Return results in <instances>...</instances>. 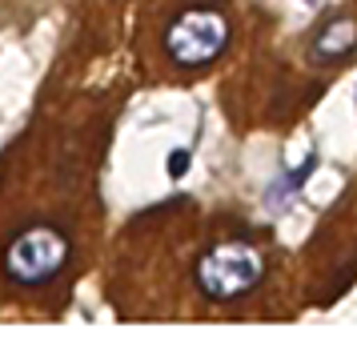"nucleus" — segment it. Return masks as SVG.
<instances>
[{
	"instance_id": "nucleus-6",
	"label": "nucleus",
	"mask_w": 357,
	"mask_h": 349,
	"mask_svg": "<svg viewBox=\"0 0 357 349\" xmlns=\"http://www.w3.org/2000/svg\"><path fill=\"white\" fill-rule=\"evenodd\" d=\"M309 4H317V0H309Z\"/></svg>"
},
{
	"instance_id": "nucleus-3",
	"label": "nucleus",
	"mask_w": 357,
	"mask_h": 349,
	"mask_svg": "<svg viewBox=\"0 0 357 349\" xmlns=\"http://www.w3.org/2000/svg\"><path fill=\"white\" fill-rule=\"evenodd\" d=\"M73 245L56 225H33L8 241L4 249V273L17 285H45L68 265Z\"/></svg>"
},
{
	"instance_id": "nucleus-2",
	"label": "nucleus",
	"mask_w": 357,
	"mask_h": 349,
	"mask_svg": "<svg viewBox=\"0 0 357 349\" xmlns=\"http://www.w3.org/2000/svg\"><path fill=\"white\" fill-rule=\"evenodd\" d=\"M229 16L213 4H193L169 20L165 29V52L177 68H205L229 48Z\"/></svg>"
},
{
	"instance_id": "nucleus-5",
	"label": "nucleus",
	"mask_w": 357,
	"mask_h": 349,
	"mask_svg": "<svg viewBox=\"0 0 357 349\" xmlns=\"http://www.w3.org/2000/svg\"><path fill=\"white\" fill-rule=\"evenodd\" d=\"M185 169H189V149H177V153H169V173L181 177Z\"/></svg>"
},
{
	"instance_id": "nucleus-4",
	"label": "nucleus",
	"mask_w": 357,
	"mask_h": 349,
	"mask_svg": "<svg viewBox=\"0 0 357 349\" xmlns=\"http://www.w3.org/2000/svg\"><path fill=\"white\" fill-rule=\"evenodd\" d=\"M357 48V20L354 16H337V20H329L317 36H313V45H309V57L321 64H337L345 57H354Z\"/></svg>"
},
{
	"instance_id": "nucleus-1",
	"label": "nucleus",
	"mask_w": 357,
	"mask_h": 349,
	"mask_svg": "<svg viewBox=\"0 0 357 349\" xmlns=\"http://www.w3.org/2000/svg\"><path fill=\"white\" fill-rule=\"evenodd\" d=\"M265 277V253L249 241H221L197 257V289L209 302H237Z\"/></svg>"
}]
</instances>
